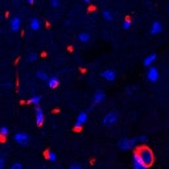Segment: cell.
Wrapping results in <instances>:
<instances>
[{
    "mask_svg": "<svg viewBox=\"0 0 169 169\" xmlns=\"http://www.w3.org/2000/svg\"><path fill=\"white\" fill-rule=\"evenodd\" d=\"M138 153L140 156V159H142V161L147 167H149L152 162H153V153H152V151L149 148H147V147H139L138 148Z\"/></svg>",
    "mask_w": 169,
    "mask_h": 169,
    "instance_id": "1",
    "label": "cell"
},
{
    "mask_svg": "<svg viewBox=\"0 0 169 169\" xmlns=\"http://www.w3.org/2000/svg\"><path fill=\"white\" fill-rule=\"evenodd\" d=\"M118 120H119V112L118 111H110L103 116L102 123L106 127H112Z\"/></svg>",
    "mask_w": 169,
    "mask_h": 169,
    "instance_id": "2",
    "label": "cell"
},
{
    "mask_svg": "<svg viewBox=\"0 0 169 169\" xmlns=\"http://www.w3.org/2000/svg\"><path fill=\"white\" fill-rule=\"evenodd\" d=\"M139 142L138 138H123L119 140V148L122 151H128V149H132L136 143Z\"/></svg>",
    "mask_w": 169,
    "mask_h": 169,
    "instance_id": "3",
    "label": "cell"
},
{
    "mask_svg": "<svg viewBox=\"0 0 169 169\" xmlns=\"http://www.w3.org/2000/svg\"><path fill=\"white\" fill-rule=\"evenodd\" d=\"M13 140H15V143H17L19 145H28L31 143V136H29V133H27V132H16L13 135Z\"/></svg>",
    "mask_w": 169,
    "mask_h": 169,
    "instance_id": "4",
    "label": "cell"
},
{
    "mask_svg": "<svg viewBox=\"0 0 169 169\" xmlns=\"http://www.w3.org/2000/svg\"><path fill=\"white\" fill-rule=\"evenodd\" d=\"M159 78H160V73H159V69H157L156 66H151L148 71H147V80L152 83H155L159 81Z\"/></svg>",
    "mask_w": 169,
    "mask_h": 169,
    "instance_id": "5",
    "label": "cell"
},
{
    "mask_svg": "<svg viewBox=\"0 0 169 169\" xmlns=\"http://www.w3.org/2000/svg\"><path fill=\"white\" fill-rule=\"evenodd\" d=\"M132 167H133V169H147L148 168L142 161V159H140V156H139L138 152H135V155L132 157Z\"/></svg>",
    "mask_w": 169,
    "mask_h": 169,
    "instance_id": "6",
    "label": "cell"
},
{
    "mask_svg": "<svg viewBox=\"0 0 169 169\" xmlns=\"http://www.w3.org/2000/svg\"><path fill=\"white\" fill-rule=\"evenodd\" d=\"M87 119H89V115H87V112H86V111H81L80 114H78V116H77V119H75V124H74V126H75L77 128L82 127V126H84V124H86Z\"/></svg>",
    "mask_w": 169,
    "mask_h": 169,
    "instance_id": "7",
    "label": "cell"
},
{
    "mask_svg": "<svg viewBox=\"0 0 169 169\" xmlns=\"http://www.w3.org/2000/svg\"><path fill=\"white\" fill-rule=\"evenodd\" d=\"M161 32H162V24H161L159 20H155V21L151 24L149 33H151L152 36H156V35H160Z\"/></svg>",
    "mask_w": 169,
    "mask_h": 169,
    "instance_id": "8",
    "label": "cell"
},
{
    "mask_svg": "<svg viewBox=\"0 0 169 169\" xmlns=\"http://www.w3.org/2000/svg\"><path fill=\"white\" fill-rule=\"evenodd\" d=\"M20 27H21V20H20V17H17V16H15V17H12L9 20V29H11V32H13V33L19 32Z\"/></svg>",
    "mask_w": 169,
    "mask_h": 169,
    "instance_id": "9",
    "label": "cell"
},
{
    "mask_svg": "<svg viewBox=\"0 0 169 169\" xmlns=\"http://www.w3.org/2000/svg\"><path fill=\"white\" fill-rule=\"evenodd\" d=\"M100 75H102L106 81L112 82V81L116 80V70H114V69H107V70H103L102 73H100Z\"/></svg>",
    "mask_w": 169,
    "mask_h": 169,
    "instance_id": "10",
    "label": "cell"
},
{
    "mask_svg": "<svg viewBox=\"0 0 169 169\" xmlns=\"http://www.w3.org/2000/svg\"><path fill=\"white\" fill-rule=\"evenodd\" d=\"M106 98V93L103 90H98V91H95L94 95H93V104H99L102 103Z\"/></svg>",
    "mask_w": 169,
    "mask_h": 169,
    "instance_id": "11",
    "label": "cell"
},
{
    "mask_svg": "<svg viewBox=\"0 0 169 169\" xmlns=\"http://www.w3.org/2000/svg\"><path fill=\"white\" fill-rule=\"evenodd\" d=\"M78 41L82 42V44H87L90 42V40H91V35H90V32H86V31H82L78 33Z\"/></svg>",
    "mask_w": 169,
    "mask_h": 169,
    "instance_id": "12",
    "label": "cell"
},
{
    "mask_svg": "<svg viewBox=\"0 0 169 169\" xmlns=\"http://www.w3.org/2000/svg\"><path fill=\"white\" fill-rule=\"evenodd\" d=\"M44 111L40 106H36V124L37 126H42L44 123Z\"/></svg>",
    "mask_w": 169,
    "mask_h": 169,
    "instance_id": "13",
    "label": "cell"
},
{
    "mask_svg": "<svg viewBox=\"0 0 169 169\" xmlns=\"http://www.w3.org/2000/svg\"><path fill=\"white\" fill-rule=\"evenodd\" d=\"M29 28L32 31H38L41 28V21H40V19L38 17H32L31 20H29Z\"/></svg>",
    "mask_w": 169,
    "mask_h": 169,
    "instance_id": "14",
    "label": "cell"
},
{
    "mask_svg": "<svg viewBox=\"0 0 169 169\" xmlns=\"http://www.w3.org/2000/svg\"><path fill=\"white\" fill-rule=\"evenodd\" d=\"M60 84V77L57 74H54L52 77H49V80H48V86L50 89H54V87H57Z\"/></svg>",
    "mask_w": 169,
    "mask_h": 169,
    "instance_id": "15",
    "label": "cell"
},
{
    "mask_svg": "<svg viewBox=\"0 0 169 169\" xmlns=\"http://www.w3.org/2000/svg\"><path fill=\"white\" fill-rule=\"evenodd\" d=\"M156 58H157V54H156V53H151V54L148 56V57H145V58H144L143 65L148 67V66H151L152 64H153V61H155Z\"/></svg>",
    "mask_w": 169,
    "mask_h": 169,
    "instance_id": "16",
    "label": "cell"
},
{
    "mask_svg": "<svg viewBox=\"0 0 169 169\" xmlns=\"http://www.w3.org/2000/svg\"><path fill=\"white\" fill-rule=\"evenodd\" d=\"M102 16H103V19L106 21H112L114 20V15H112V12L110 9H103L102 11Z\"/></svg>",
    "mask_w": 169,
    "mask_h": 169,
    "instance_id": "17",
    "label": "cell"
},
{
    "mask_svg": "<svg viewBox=\"0 0 169 169\" xmlns=\"http://www.w3.org/2000/svg\"><path fill=\"white\" fill-rule=\"evenodd\" d=\"M40 102H41V95H33V97L28 100V103H31L33 106H40Z\"/></svg>",
    "mask_w": 169,
    "mask_h": 169,
    "instance_id": "18",
    "label": "cell"
},
{
    "mask_svg": "<svg viewBox=\"0 0 169 169\" xmlns=\"http://www.w3.org/2000/svg\"><path fill=\"white\" fill-rule=\"evenodd\" d=\"M36 77L38 78V80H41V81H46L49 80V75L46 74V71H44V70H37L36 71Z\"/></svg>",
    "mask_w": 169,
    "mask_h": 169,
    "instance_id": "19",
    "label": "cell"
},
{
    "mask_svg": "<svg viewBox=\"0 0 169 169\" xmlns=\"http://www.w3.org/2000/svg\"><path fill=\"white\" fill-rule=\"evenodd\" d=\"M46 157H48V160H49V161H52V162H56V161H57V155H56L53 151H48Z\"/></svg>",
    "mask_w": 169,
    "mask_h": 169,
    "instance_id": "20",
    "label": "cell"
},
{
    "mask_svg": "<svg viewBox=\"0 0 169 169\" xmlns=\"http://www.w3.org/2000/svg\"><path fill=\"white\" fill-rule=\"evenodd\" d=\"M8 133H9V129H8L7 126H2V127H0V135H2L3 138L8 136Z\"/></svg>",
    "mask_w": 169,
    "mask_h": 169,
    "instance_id": "21",
    "label": "cell"
},
{
    "mask_svg": "<svg viewBox=\"0 0 169 169\" xmlns=\"http://www.w3.org/2000/svg\"><path fill=\"white\" fill-rule=\"evenodd\" d=\"M37 58H38V56H37L36 52H31L29 54H28V61H29V62H35Z\"/></svg>",
    "mask_w": 169,
    "mask_h": 169,
    "instance_id": "22",
    "label": "cell"
},
{
    "mask_svg": "<svg viewBox=\"0 0 169 169\" xmlns=\"http://www.w3.org/2000/svg\"><path fill=\"white\" fill-rule=\"evenodd\" d=\"M131 25H132V22H131V20H124L123 21V29H126V31H128L129 28H131Z\"/></svg>",
    "mask_w": 169,
    "mask_h": 169,
    "instance_id": "23",
    "label": "cell"
},
{
    "mask_svg": "<svg viewBox=\"0 0 169 169\" xmlns=\"http://www.w3.org/2000/svg\"><path fill=\"white\" fill-rule=\"evenodd\" d=\"M9 169H22V164H21V162H19V161H16V162H13V164L11 165Z\"/></svg>",
    "mask_w": 169,
    "mask_h": 169,
    "instance_id": "24",
    "label": "cell"
},
{
    "mask_svg": "<svg viewBox=\"0 0 169 169\" xmlns=\"http://www.w3.org/2000/svg\"><path fill=\"white\" fill-rule=\"evenodd\" d=\"M49 5H50V7H60L61 2H60V0H52V2H49Z\"/></svg>",
    "mask_w": 169,
    "mask_h": 169,
    "instance_id": "25",
    "label": "cell"
},
{
    "mask_svg": "<svg viewBox=\"0 0 169 169\" xmlns=\"http://www.w3.org/2000/svg\"><path fill=\"white\" fill-rule=\"evenodd\" d=\"M69 169H83L81 164H78V162H73V164H70Z\"/></svg>",
    "mask_w": 169,
    "mask_h": 169,
    "instance_id": "26",
    "label": "cell"
},
{
    "mask_svg": "<svg viewBox=\"0 0 169 169\" xmlns=\"http://www.w3.org/2000/svg\"><path fill=\"white\" fill-rule=\"evenodd\" d=\"M4 165H5V156L2 155L0 156V169H4Z\"/></svg>",
    "mask_w": 169,
    "mask_h": 169,
    "instance_id": "27",
    "label": "cell"
},
{
    "mask_svg": "<svg viewBox=\"0 0 169 169\" xmlns=\"http://www.w3.org/2000/svg\"><path fill=\"white\" fill-rule=\"evenodd\" d=\"M138 139H139V142H140V143H147V142H148V138L145 136V135H140Z\"/></svg>",
    "mask_w": 169,
    "mask_h": 169,
    "instance_id": "28",
    "label": "cell"
},
{
    "mask_svg": "<svg viewBox=\"0 0 169 169\" xmlns=\"http://www.w3.org/2000/svg\"><path fill=\"white\" fill-rule=\"evenodd\" d=\"M3 86L9 89V87H12V84H11V82H5V83H3Z\"/></svg>",
    "mask_w": 169,
    "mask_h": 169,
    "instance_id": "29",
    "label": "cell"
},
{
    "mask_svg": "<svg viewBox=\"0 0 169 169\" xmlns=\"http://www.w3.org/2000/svg\"><path fill=\"white\" fill-rule=\"evenodd\" d=\"M27 3L28 4H33V3H35V0H27Z\"/></svg>",
    "mask_w": 169,
    "mask_h": 169,
    "instance_id": "30",
    "label": "cell"
},
{
    "mask_svg": "<svg viewBox=\"0 0 169 169\" xmlns=\"http://www.w3.org/2000/svg\"><path fill=\"white\" fill-rule=\"evenodd\" d=\"M168 16H169V8H168Z\"/></svg>",
    "mask_w": 169,
    "mask_h": 169,
    "instance_id": "31",
    "label": "cell"
},
{
    "mask_svg": "<svg viewBox=\"0 0 169 169\" xmlns=\"http://www.w3.org/2000/svg\"><path fill=\"white\" fill-rule=\"evenodd\" d=\"M41 169H44V168H41Z\"/></svg>",
    "mask_w": 169,
    "mask_h": 169,
    "instance_id": "32",
    "label": "cell"
}]
</instances>
